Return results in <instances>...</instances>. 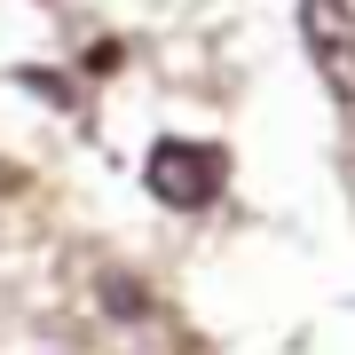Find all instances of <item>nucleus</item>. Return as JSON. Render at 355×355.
I'll list each match as a JSON object with an SVG mask.
<instances>
[{
	"instance_id": "f257e3e1",
	"label": "nucleus",
	"mask_w": 355,
	"mask_h": 355,
	"mask_svg": "<svg viewBox=\"0 0 355 355\" xmlns=\"http://www.w3.org/2000/svg\"><path fill=\"white\" fill-rule=\"evenodd\" d=\"M229 182V150L221 142H182L166 135L150 158H142V190H150L158 205H174V214H205V205L221 198Z\"/></svg>"
},
{
	"instance_id": "f03ea898",
	"label": "nucleus",
	"mask_w": 355,
	"mask_h": 355,
	"mask_svg": "<svg viewBox=\"0 0 355 355\" xmlns=\"http://www.w3.org/2000/svg\"><path fill=\"white\" fill-rule=\"evenodd\" d=\"M300 40H308V64L331 87V103L355 111V8L347 0H300Z\"/></svg>"
}]
</instances>
